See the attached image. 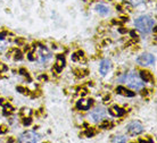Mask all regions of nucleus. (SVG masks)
I'll use <instances>...</instances> for the list:
<instances>
[{"label": "nucleus", "mask_w": 157, "mask_h": 143, "mask_svg": "<svg viewBox=\"0 0 157 143\" xmlns=\"http://www.w3.org/2000/svg\"><path fill=\"white\" fill-rule=\"evenodd\" d=\"M106 115H107V111H106L105 108L97 107L90 112V115H89V119H90L92 123H98L106 117Z\"/></svg>", "instance_id": "nucleus-4"}, {"label": "nucleus", "mask_w": 157, "mask_h": 143, "mask_svg": "<svg viewBox=\"0 0 157 143\" xmlns=\"http://www.w3.org/2000/svg\"><path fill=\"white\" fill-rule=\"evenodd\" d=\"M6 69H7V66H6L5 64L0 62V72H5Z\"/></svg>", "instance_id": "nucleus-23"}, {"label": "nucleus", "mask_w": 157, "mask_h": 143, "mask_svg": "<svg viewBox=\"0 0 157 143\" xmlns=\"http://www.w3.org/2000/svg\"><path fill=\"white\" fill-rule=\"evenodd\" d=\"M139 76L140 78L142 80L143 83H146V82H152V75L147 71H141L139 73Z\"/></svg>", "instance_id": "nucleus-13"}, {"label": "nucleus", "mask_w": 157, "mask_h": 143, "mask_svg": "<svg viewBox=\"0 0 157 143\" xmlns=\"http://www.w3.org/2000/svg\"><path fill=\"white\" fill-rule=\"evenodd\" d=\"M6 35H7V33H6V32H1V33H0V40H4Z\"/></svg>", "instance_id": "nucleus-25"}, {"label": "nucleus", "mask_w": 157, "mask_h": 143, "mask_svg": "<svg viewBox=\"0 0 157 143\" xmlns=\"http://www.w3.org/2000/svg\"><path fill=\"white\" fill-rule=\"evenodd\" d=\"M137 62L140 66H149L155 64V57L150 53H142L137 58Z\"/></svg>", "instance_id": "nucleus-6"}, {"label": "nucleus", "mask_w": 157, "mask_h": 143, "mask_svg": "<svg viewBox=\"0 0 157 143\" xmlns=\"http://www.w3.org/2000/svg\"><path fill=\"white\" fill-rule=\"evenodd\" d=\"M20 73L22 74V75H27V72L24 69V68H20Z\"/></svg>", "instance_id": "nucleus-26"}, {"label": "nucleus", "mask_w": 157, "mask_h": 143, "mask_svg": "<svg viewBox=\"0 0 157 143\" xmlns=\"http://www.w3.org/2000/svg\"><path fill=\"white\" fill-rule=\"evenodd\" d=\"M109 112H111V115H113L114 117H122L124 114H125V110L123 109V108L118 107V106H114V107H111L109 109Z\"/></svg>", "instance_id": "nucleus-10"}, {"label": "nucleus", "mask_w": 157, "mask_h": 143, "mask_svg": "<svg viewBox=\"0 0 157 143\" xmlns=\"http://www.w3.org/2000/svg\"><path fill=\"white\" fill-rule=\"evenodd\" d=\"M96 10H97V13L102 16H107L111 14V8H109L108 6L104 5V4H98V5L96 6Z\"/></svg>", "instance_id": "nucleus-9"}, {"label": "nucleus", "mask_w": 157, "mask_h": 143, "mask_svg": "<svg viewBox=\"0 0 157 143\" xmlns=\"http://www.w3.org/2000/svg\"><path fill=\"white\" fill-rule=\"evenodd\" d=\"M65 66V58L61 56V55H58L57 59H56V64H55V68L57 72H61V68Z\"/></svg>", "instance_id": "nucleus-11"}, {"label": "nucleus", "mask_w": 157, "mask_h": 143, "mask_svg": "<svg viewBox=\"0 0 157 143\" xmlns=\"http://www.w3.org/2000/svg\"><path fill=\"white\" fill-rule=\"evenodd\" d=\"M86 138H91V136H93V135H95L93 129H92V128H88L86 131Z\"/></svg>", "instance_id": "nucleus-19"}, {"label": "nucleus", "mask_w": 157, "mask_h": 143, "mask_svg": "<svg viewBox=\"0 0 157 143\" xmlns=\"http://www.w3.org/2000/svg\"><path fill=\"white\" fill-rule=\"evenodd\" d=\"M7 129H6L5 126H0V134H2V133H5Z\"/></svg>", "instance_id": "nucleus-28"}, {"label": "nucleus", "mask_w": 157, "mask_h": 143, "mask_svg": "<svg viewBox=\"0 0 157 143\" xmlns=\"http://www.w3.org/2000/svg\"><path fill=\"white\" fill-rule=\"evenodd\" d=\"M111 61L108 60V59H102L100 61V65H99V72H100V74L102 75H106L108 71L111 69Z\"/></svg>", "instance_id": "nucleus-8"}, {"label": "nucleus", "mask_w": 157, "mask_h": 143, "mask_svg": "<svg viewBox=\"0 0 157 143\" xmlns=\"http://www.w3.org/2000/svg\"><path fill=\"white\" fill-rule=\"evenodd\" d=\"M22 115H23L24 117H30L31 115H32V110L29 109V108H24V109L22 110Z\"/></svg>", "instance_id": "nucleus-16"}, {"label": "nucleus", "mask_w": 157, "mask_h": 143, "mask_svg": "<svg viewBox=\"0 0 157 143\" xmlns=\"http://www.w3.org/2000/svg\"><path fill=\"white\" fill-rule=\"evenodd\" d=\"M120 81H124L127 83V87L132 89V90H136V91H140L145 87V83L140 78L139 74H137V72L134 71H131L129 72L127 74H124L123 77L120 78Z\"/></svg>", "instance_id": "nucleus-1"}, {"label": "nucleus", "mask_w": 157, "mask_h": 143, "mask_svg": "<svg viewBox=\"0 0 157 143\" xmlns=\"http://www.w3.org/2000/svg\"><path fill=\"white\" fill-rule=\"evenodd\" d=\"M14 58H15V60H20L22 58H23V55H22V52H20V50H16L15 52H14Z\"/></svg>", "instance_id": "nucleus-17"}, {"label": "nucleus", "mask_w": 157, "mask_h": 143, "mask_svg": "<svg viewBox=\"0 0 157 143\" xmlns=\"http://www.w3.org/2000/svg\"><path fill=\"white\" fill-rule=\"evenodd\" d=\"M111 142H127V136H123V135H117L111 140Z\"/></svg>", "instance_id": "nucleus-15"}, {"label": "nucleus", "mask_w": 157, "mask_h": 143, "mask_svg": "<svg viewBox=\"0 0 157 143\" xmlns=\"http://www.w3.org/2000/svg\"><path fill=\"white\" fill-rule=\"evenodd\" d=\"M134 26L139 32H141L143 34H147V33H150L154 29L155 20H152L150 16L142 15L134 20Z\"/></svg>", "instance_id": "nucleus-2"}, {"label": "nucleus", "mask_w": 157, "mask_h": 143, "mask_svg": "<svg viewBox=\"0 0 157 143\" xmlns=\"http://www.w3.org/2000/svg\"><path fill=\"white\" fill-rule=\"evenodd\" d=\"M17 91H20V93H26L27 90H26L25 87H17Z\"/></svg>", "instance_id": "nucleus-22"}, {"label": "nucleus", "mask_w": 157, "mask_h": 143, "mask_svg": "<svg viewBox=\"0 0 157 143\" xmlns=\"http://www.w3.org/2000/svg\"><path fill=\"white\" fill-rule=\"evenodd\" d=\"M116 92L118 94H122V96H125V97H134V92L130 91V90H127L125 87H117L116 89Z\"/></svg>", "instance_id": "nucleus-12"}, {"label": "nucleus", "mask_w": 157, "mask_h": 143, "mask_svg": "<svg viewBox=\"0 0 157 143\" xmlns=\"http://www.w3.org/2000/svg\"><path fill=\"white\" fill-rule=\"evenodd\" d=\"M86 93H88V91H86V89H83V87H82V89H79V94H80L81 97H84Z\"/></svg>", "instance_id": "nucleus-20"}, {"label": "nucleus", "mask_w": 157, "mask_h": 143, "mask_svg": "<svg viewBox=\"0 0 157 143\" xmlns=\"http://www.w3.org/2000/svg\"><path fill=\"white\" fill-rule=\"evenodd\" d=\"M72 59H73L74 61H76V60H79V57H77L76 53H73V55H72Z\"/></svg>", "instance_id": "nucleus-27"}, {"label": "nucleus", "mask_w": 157, "mask_h": 143, "mask_svg": "<svg viewBox=\"0 0 157 143\" xmlns=\"http://www.w3.org/2000/svg\"><path fill=\"white\" fill-rule=\"evenodd\" d=\"M108 127H109V122H107V120H105V122H102L100 124V128H108Z\"/></svg>", "instance_id": "nucleus-21"}, {"label": "nucleus", "mask_w": 157, "mask_h": 143, "mask_svg": "<svg viewBox=\"0 0 157 143\" xmlns=\"http://www.w3.org/2000/svg\"><path fill=\"white\" fill-rule=\"evenodd\" d=\"M130 35H131L132 38H137V34H136L134 31H131V32H130Z\"/></svg>", "instance_id": "nucleus-31"}, {"label": "nucleus", "mask_w": 157, "mask_h": 143, "mask_svg": "<svg viewBox=\"0 0 157 143\" xmlns=\"http://www.w3.org/2000/svg\"><path fill=\"white\" fill-rule=\"evenodd\" d=\"M39 140H40V135L38 133L33 132V131H27V132H24L20 134V138H18V142L34 143V142H39Z\"/></svg>", "instance_id": "nucleus-3"}, {"label": "nucleus", "mask_w": 157, "mask_h": 143, "mask_svg": "<svg viewBox=\"0 0 157 143\" xmlns=\"http://www.w3.org/2000/svg\"><path fill=\"white\" fill-rule=\"evenodd\" d=\"M93 105V100L92 99H80L76 102V108L80 110H89L90 107Z\"/></svg>", "instance_id": "nucleus-7"}, {"label": "nucleus", "mask_w": 157, "mask_h": 143, "mask_svg": "<svg viewBox=\"0 0 157 143\" xmlns=\"http://www.w3.org/2000/svg\"><path fill=\"white\" fill-rule=\"evenodd\" d=\"M6 103V100L5 99H2V98H0V106H4Z\"/></svg>", "instance_id": "nucleus-30"}, {"label": "nucleus", "mask_w": 157, "mask_h": 143, "mask_svg": "<svg viewBox=\"0 0 157 143\" xmlns=\"http://www.w3.org/2000/svg\"><path fill=\"white\" fill-rule=\"evenodd\" d=\"M118 32H120V33H122V34H123V33H127V30H125V29H123V27H122V29H120V30H118Z\"/></svg>", "instance_id": "nucleus-32"}, {"label": "nucleus", "mask_w": 157, "mask_h": 143, "mask_svg": "<svg viewBox=\"0 0 157 143\" xmlns=\"http://www.w3.org/2000/svg\"><path fill=\"white\" fill-rule=\"evenodd\" d=\"M127 132L129 135H132V136L139 135V134H141L143 132V126H142L141 123L132 122L127 126Z\"/></svg>", "instance_id": "nucleus-5"}, {"label": "nucleus", "mask_w": 157, "mask_h": 143, "mask_svg": "<svg viewBox=\"0 0 157 143\" xmlns=\"http://www.w3.org/2000/svg\"><path fill=\"white\" fill-rule=\"evenodd\" d=\"M39 78H40V80H47V76H46V75H45V76L42 75V76H40Z\"/></svg>", "instance_id": "nucleus-33"}, {"label": "nucleus", "mask_w": 157, "mask_h": 143, "mask_svg": "<svg viewBox=\"0 0 157 143\" xmlns=\"http://www.w3.org/2000/svg\"><path fill=\"white\" fill-rule=\"evenodd\" d=\"M31 124H32V119H31V117L23 118V125H24V126H29Z\"/></svg>", "instance_id": "nucleus-18"}, {"label": "nucleus", "mask_w": 157, "mask_h": 143, "mask_svg": "<svg viewBox=\"0 0 157 143\" xmlns=\"http://www.w3.org/2000/svg\"><path fill=\"white\" fill-rule=\"evenodd\" d=\"M131 1H132V4H136V5H137V4H140V2H142L143 0H131Z\"/></svg>", "instance_id": "nucleus-29"}, {"label": "nucleus", "mask_w": 157, "mask_h": 143, "mask_svg": "<svg viewBox=\"0 0 157 143\" xmlns=\"http://www.w3.org/2000/svg\"><path fill=\"white\" fill-rule=\"evenodd\" d=\"M2 107H4V110H5V111H4V114H5L6 116H7V115H9V114H11V112L14 111V107H13L10 103H7V102H6Z\"/></svg>", "instance_id": "nucleus-14"}, {"label": "nucleus", "mask_w": 157, "mask_h": 143, "mask_svg": "<svg viewBox=\"0 0 157 143\" xmlns=\"http://www.w3.org/2000/svg\"><path fill=\"white\" fill-rule=\"evenodd\" d=\"M27 58L30 59V60H36V57H33V53L32 52H29V55H27Z\"/></svg>", "instance_id": "nucleus-24"}]
</instances>
